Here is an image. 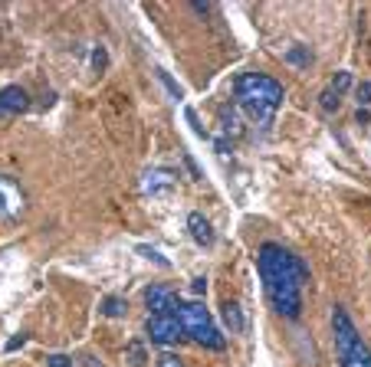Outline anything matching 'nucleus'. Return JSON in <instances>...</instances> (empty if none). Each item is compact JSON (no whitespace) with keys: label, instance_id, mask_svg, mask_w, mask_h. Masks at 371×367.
<instances>
[{"label":"nucleus","instance_id":"obj_18","mask_svg":"<svg viewBox=\"0 0 371 367\" xmlns=\"http://www.w3.org/2000/svg\"><path fill=\"white\" fill-rule=\"evenodd\" d=\"M135 253L145 256V259H152V263H158V266H171V263H168V256H162L158 249H152V246H138Z\"/></svg>","mask_w":371,"mask_h":367},{"label":"nucleus","instance_id":"obj_21","mask_svg":"<svg viewBox=\"0 0 371 367\" xmlns=\"http://www.w3.org/2000/svg\"><path fill=\"white\" fill-rule=\"evenodd\" d=\"M154 367H184V361L178 358V354H171V351H164V354H158Z\"/></svg>","mask_w":371,"mask_h":367},{"label":"nucleus","instance_id":"obj_10","mask_svg":"<svg viewBox=\"0 0 371 367\" xmlns=\"http://www.w3.org/2000/svg\"><path fill=\"white\" fill-rule=\"evenodd\" d=\"M188 230L197 246H214V226H210V220L204 213H197V210L188 213Z\"/></svg>","mask_w":371,"mask_h":367},{"label":"nucleus","instance_id":"obj_8","mask_svg":"<svg viewBox=\"0 0 371 367\" xmlns=\"http://www.w3.org/2000/svg\"><path fill=\"white\" fill-rule=\"evenodd\" d=\"M30 108V95L20 89V85H7L0 89V118H13V115H23Z\"/></svg>","mask_w":371,"mask_h":367},{"label":"nucleus","instance_id":"obj_24","mask_svg":"<svg viewBox=\"0 0 371 367\" xmlns=\"http://www.w3.org/2000/svg\"><path fill=\"white\" fill-rule=\"evenodd\" d=\"M49 367H73V361H69L66 354H53V358H49Z\"/></svg>","mask_w":371,"mask_h":367},{"label":"nucleus","instance_id":"obj_14","mask_svg":"<svg viewBox=\"0 0 371 367\" xmlns=\"http://www.w3.org/2000/svg\"><path fill=\"white\" fill-rule=\"evenodd\" d=\"M125 361H128V367H148V351H145L142 341H132V344H128Z\"/></svg>","mask_w":371,"mask_h":367},{"label":"nucleus","instance_id":"obj_26","mask_svg":"<svg viewBox=\"0 0 371 367\" xmlns=\"http://www.w3.org/2000/svg\"><path fill=\"white\" fill-rule=\"evenodd\" d=\"M204 292H207V279L197 275V279H194V295H204Z\"/></svg>","mask_w":371,"mask_h":367},{"label":"nucleus","instance_id":"obj_22","mask_svg":"<svg viewBox=\"0 0 371 367\" xmlns=\"http://www.w3.org/2000/svg\"><path fill=\"white\" fill-rule=\"evenodd\" d=\"M355 99H358V105H362V108H365V105H371V82H368V79H365V82L355 89Z\"/></svg>","mask_w":371,"mask_h":367},{"label":"nucleus","instance_id":"obj_12","mask_svg":"<svg viewBox=\"0 0 371 367\" xmlns=\"http://www.w3.org/2000/svg\"><path fill=\"white\" fill-rule=\"evenodd\" d=\"M220 125H224V135H227V138H240V135H243V125H240L233 105H220Z\"/></svg>","mask_w":371,"mask_h":367},{"label":"nucleus","instance_id":"obj_9","mask_svg":"<svg viewBox=\"0 0 371 367\" xmlns=\"http://www.w3.org/2000/svg\"><path fill=\"white\" fill-rule=\"evenodd\" d=\"M178 184V174L168 168H152L142 174V190L145 194H168Z\"/></svg>","mask_w":371,"mask_h":367},{"label":"nucleus","instance_id":"obj_7","mask_svg":"<svg viewBox=\"0 0 371 367\" xmlns=\"http://www.w3.org/2000/svg\"><path fill=\"white\" fill-rule=\"evenodd\" d=\"M178 305H181V301L171 292V285H152V289L145 292V309L152 311V315H174Z\"/></svg>","mask_w":371,"mask_h":367},{"label":"nucleus","instance_id":"obj_25","mask_svg":"<svg viewBox=\"0 0 371 367\" xmlns=\"http://www.w3.org/2000/svg\"><path fill=\"white\" fill-rule=\"evenodd\" d=\"M214 148H217L220 158H230V144L224 142V138H214Z\"/></svg>","mask_w":371,"mask_h":367},{"label":"nucleus","instance_id":"obj_20","mask_svg":"<svg viewBox=\"0 0 371 367\" xmlns=\"http://www.w3.org/2000/svg\"><path fill=\"white\" fill-rule=\"evenodd\" d=\"M105 66H109V53H105V46H95L92 49V69L95 73H102Z\"/></svg>","mask_w":371,"mask_h":367},{"label":"nucleus","instance_id":"obj_28","mask_svg":"<svg viewBox=\"0 0 371 367\" xmlns=\"http://www.w3.org/2000/svg\"><path fill=\"white\" fill-rule=\"evenodd\" d=\"M368 118H371V115H368V108H358V112H355V122H358V125H365Z\"/></svg>","mask_w":371,"mask_h":367},{"label":"nucleus","instance_id":"obj_19","mask_svg":"<svg viewBox=\"0 0 371 367\" xmlns=\"http://www.w3.org/2000/svg\"><path fill=\"white\" fill-rule=\"evenodd\" d=\"M158 79H162V82H164V89H168V92H171L174 99H184V92L178 89V82L171 79V73H164V69H158Z\"/></svg>","mask_w":371,"mask_h":367},{"label":"nucleus","instance_id":"obj_4","mask_svg":"<svg viewBox=\"0 0 371 367\" xmlns=\"http://www.w3.org/2000/svg\"><path fill=\"white\" fill-rule=\"evenodd\" d=\"M174 318H178V325H181L184 338L197 341L200 348H207V351H224L227 348L224 335L214 328V318H210V311L204 309L200 301H181L178 311H174Z\"/></svg>","mask_w":371,"mask_h":367},{"label":"nucleus","instance_id":"obj_16","mask_svg":"<svg viewBox=\"0 0 371 367\" xmlns=\"http://www.w3.org/2000/svg\"><path fill=\"white\" fill-rule=\"evenodd\" d=\"M319 105H322V112H325V115H335V112H339V105H342V99H339V95H335L332 89H325V92L319 95Z\"/></svg>","mask_w":371,"mask_h":367},{"label":"nucleus","instance_id":"obj_17","mask_svg":"<svg viewBox=\"0 0 371 367\" xmlns=\"http://www.w3.org/2000/svg\"><path fill=\"white\" fill-rule=\"evenodd\" d=\"M286 63H293V66H309V49L305 46H293L289 53H286Z\"/></svg>","mask_w":371,"mask_h":367},{"label":"nucleus","instance_id":"obj_2","mask_svg":"<svg viewBox=\"0 0 371 367\" xmlns=\"http://www.w3.org/2000/svg\"><path fill=\"white\" fill-rule=\"evenodd\" d=\"M233 95H237V105L243 108L250 122H257L263 132H267L273 118H276V108L283 105V85L267 73H243L237 75L233 82Z\"/></svg>","mask_w":371,"mask_h":367},{"label":"nucleus","instance_id":"obj_5","mask_svg":"<svg viewBox=\"0 0 371 367\" xmlns=\"http://www.w3.org/2000/svg\"><path fill=\"white\" fill-rule=\"evenodd\" d=\"M145 335H148V341L158 344V348H174V344L184 341V331L174 315H152V318L145 321Z\"/></svg>","mask_w":371,"mask_h":367},{"label":"nucleus","instance_id":"obj_1","mask_svg":"<svg viewBox=\"0 0 371 367\" xmlns=\"http://www.w3.org/2000/svg\"><path fill=\"white\" fill-rule=\"evenodd\" d=\"M260 279L267 289V299L279 318L296 321L303 311V282L309 279V266L296 253L279 243H263L257 259Z\"/></svg>","mask_w":371,"mask_h":367},{"label":"nucleus","instance_id":"obj_29","mask_svg":"<svg viewBox=\"0 0 371 367\" xmlns=\"http://www.w3.org/2000/svg\"><path fill=\"white\" fill-rule=\"evenodd\" d=\"M23 341H27V338H23V335H17V338H13V341H10V344H7V351H17L20 344H23Z\"/></svg>","mask_w":371,"mask_h":367},{"label":"nucleus","instance_id":"obj_27","mask_svg":"<svg viewBox=\"0 0 371 367\" xmlns=\"http://www.w3.org/2000/svg\"><path fill=\"white\" fill-rule=\"evenodd\" d=\"M79 364H83V367H102L99 361L92 358V354H79Z\"/></svg>","mask_w":371,"mask_h":367},{"label":"nucleus","instance_id":"obj_3","mask_svg":"<svg viewBox=\"0 0 371 367\" xmlns=\"http://www.w3.org/2000/svg\"><path fill=\"white\" fill-rule=\"evenodd\" d=\"M332 335H335V354H339V367H371V351L362 341L358 328L352 325L348 311L342 305L332 309Z\"/></svg>","mask_w":371,"mask_h":367},{"label":"nucleus","instance_id":"obj_15","mask_svg":"<svg viewBox=\"0 0 371 367\" xmlns=\"http://www.w3.org/2000/svg\"><path fill=\"white\" fill-rule=\"evenodd\" d=\"M329 89H332L339 99H342L345 92H352V73H335V75H332V85H329Z\"/></svg>","mask_w":371,"mask_h":367},{"label":"nucleus","instance_id":"obj_23","mask_svg":"<svg viewBox=\"0 0 371 367\" xmlns=\"http://www.w3.org/2000/svg\"><path fill=\"white\" fill-rule=\"evenodd\" d=\"M184 115H188V122H190V128L200 135V138H207V132H204V125H200V118H197V112L194 108H184Z\"/></svg>","mask_w":371,"mask_h":367},{"label":"nucleus","instance_id":"obj_13","mask_svg":"<svg viewBox=\"0 0 371 367\" xmlns=\"http://www.w3.org/2000/svg\"><path fill=\"white\" fill-rule=\"evenodd\" d=\"M99 311H102L105 318H122L125 311H128V305H125V299H118V295H109V299H102Z\"/></svg>","mask_w":371,"mask_h":367},{"label":"nucleus","instance_id":"obj_6","mask_svg":"<svg viewBox=\"0 0 371 367\" xmlns=\"http://www.w3.org/2000/svg\"><path fill=\"white\" fill-rule=\"evenodd\" d=\"M27 210V197H23V187H20L13 178H0V220H20Z\"/></svg>","mask_w":371,"mask_h":367},{"label":"nucleus","instance_id":"obj_11","mask_svg":"<svg viewBox=\"0 0 371 367\" xmlns=\"http://www.w3.org/2000/svg\"><path fill=\"white\" fill-rule=\"evenodd\" d=\"M220 315H224V321H227V328H230V331H237V335H240V331L247 328L243 309H240V305H237L233 299H224V301H220Z\"/></svg>","mask_w":371,"mask_h":367}]
</instances>
